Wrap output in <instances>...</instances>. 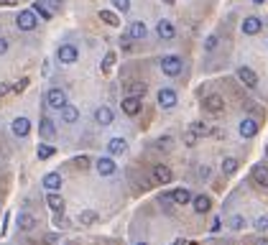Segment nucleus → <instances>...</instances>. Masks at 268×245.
Listing matches in <instances>:
<instances>
[{"mask_svg": "<svg viewBox=\"0 0 268 245\" xmlns=\"http://www.w3.org/2000/svg\"><path fill=\"white\" fill-rule=\"evenodd\" d=\"M182 66H184V61L179 59L176 54H169V57L161 59V72L166 77H179V74H182Z\"/></svg>", "mask_w": 268, "mask_h": 245, "instance_id": "obj_1", "label": "nucleus"}, {"mask_svg": "<svg viewBox=\"0 0 268 245\" xmlns=\"http://www.w3.org/2000/svg\"><path fill=\"white\" fill-rule=\"evenodd\" d=\"M16 26L21 31H33L39 26V20H36V13L33 10H21V13L16 16Z\"/></svg>", "mask_w": 268, "mask_h": 245, "instance_id": "obj_2", "label": "nucleus"}, {"mask_svg": "<svg viewBox=\"0 0 268 245\" xmlns=\"http://www.w3.org/2000/svg\"><path fill=\"white\" fill-rule=\"evenodd\" d=\"M57 59L62 64H74L80 59V51H77V46H72V43H64V46L57 49Z\"/></svg>", "mask_w": 268, "mask_h": 245, "instance_id": "obj_3", "label": "nucleus"}, {"mask_svg": "<svg viewBox=\"0 0 268 245\" xmlns=\"http://www.w3.org/2000/svg\"><path fill=\"white\" fill-rule=\"evenodd\" d=\"M202 107L207 110V113L217 115V113H222V110H225V100H222V95H207V97L202 100Z\"/></svg>", "mask_w": 268, "mask_h": 245, "instance_id": "obj_4", "label": "nucleus"}, {"mask_svg": "<svg viewBox=\"0 0 268 245\" xmlns=\"http://www.w3.org/2000/svg\"><path fill=\"white\" fill-rule=\"evenodd\" d=\"M46 105L54 107V110H62L66 105V95L64 90H59V87H51V90L46 92Z\"/></svg>", "mask_w": 268, "mask_h": 245, "instance_id": "obj_5", "label": "nucleus"}, {"mask_svg": "<svg viewBox=\"0 0 268 245\" xmlns=\"http://www.w3.org/2000/svg\"><path fill=\"white\" fill-rule=\"evenodd\" d=\"M95 169H97L100 176H113L115 169H118V163L113 161V156H103V159L95 161Z\"/></svg>", "mask_w": 268, "mask_h": 245, "instance_id": "obj_6", "label": "nucleus"}, {"mask_svg": "<svg viewBox=\"0 0 268 245\" xmlns=\"http://www.w3.org/2000/svg\"><path fill=\"white\" fill-rule=\"evenodd\" d=\"M156 100H159V105H161L164 110H171V107H176V92L171 90V87H161V90H159V95H156Z\"/></svg>", "mask_w": 268, "mask_h": 245, "instance_id": "obj_7", "label": "nucleus"}, {"mask_svg": "<svg viewBox=\"0 0 268 245\" xmlns=\"http://www.w3.org/2000/svg\"><path fill=\"white\" fill-rule=\"evenodd\" d=\"M238 80H240L245 87H250V90H255V87H258V74H255L250 66H238Z\"/></svg>", "mask_w": 268, "mask_h": 245, "instance_id": "obj_8", "label": "nucleus"}, {"mask_svg": "<svg viewBox=\"0 0 268 245\" xmlns=\"http://www.w3.org/2000/svg\"><path fill=\"white\" fill-rule=\"evenodd\" d=\"M243 33H245V36H255V33H261V28H263V20L258 18V16H248V18H245L243 20Z\"/></svg>", "mask_w": 268, "mask_h": 245, "instance_id": "obj_9", "label": "nucleus"}, {"mask_svg": "<svg viewBox=\"0 0 268 245\" xmlns=\"http://www.w3.org/2000/svg\"><path fill=\"white\" fill-rule=\"evenodd\" d=\"M156 33H159V39H164V41H171V39L176 36V28H174V23H171V20L161 18L159 23H156Z\"/></svg>", "mask_w": 268, "mask_h": 245, "instance_id": "obj_10", "label": "nucleus"}, {"mask_svg": "<svg viewBox=\"0 0 268 245\" xmlns=\"http://www.w3.org/2000/svg\"><path fill=\"white\" fill-rule=\"evenodd\" d=\"M123 113L125 115H138L141 113V97H133V95H125L123 97Z\"/></svg>", "mask_w": 268, "mask_h": 245, "instance_id": "obj_11", "label": "nucleus"}, {"mask_svg": "<svg viewBox=\"0 0 268 245\" xmlns=\"http://www.w3.org/2000/svg\"><path fill=\"white\" fill-rule=\"evenodd\" d=\"M238 130H240L243 138H253V136H258V122H255L253 118H243Z\"/></svg>", "mask_w": 268, "mask_h": 245, "instance_id": "obj_12", "label": "nucleus"}, {"mask_svg": "<svg viewBox=\"0 0 268 245\" xmlns=\"http://www.w3.org/2000/svg\"><path fill=\"white\" fill-rule=\"evenodd\" d=\"M128 36L133 39V41H143L148 36V28H146V23L143 20H133V23L128 26Z\"/></svg>", "mask_w": 268, "mask_h": 245, "instance_id": "obj_13", "label": "nucleus"}, {"mask_svg": "<svg viewBox=\"0 0 268 245\" xmlns=\"http://www.w3.org/2000/svg\"><path fill=\"white\" fill-rule=\"evenodd\" d=\"M171 179H174V174H171V169H169L166 163H159V166L153 169V182H156V184H169Z\"/></svg>", "mask_w": 268, "mask_h": 245, "instance_id": "obj_14", "label": "nucleus"}, {"mask_svg": "<svg viewBox=\"0 0 268 245\" xmlns=\"http://www.w3.org/2000/svg\"><path fill=\"white\" fill-rule=\"evenodd\" d=\"M46 204H49V209H51L54 215H64V199H62V194L49 192L46 194Z\"/></svg>", "mask_w": 268, "mask_h": 245, "instance_id": "obj_15", "label": "nucleus"}, {"mask_svg": "<svg viewBox=\"0 0 268 245\" xmlns=\"http://www.w3.org/2000/svg\"><path fill=\"white\" fill-rule=\"evenodd\" d=\"M39 133H41V138L51 141L54 136H57V128H54V120L43 115V118H41V122H39Z\"/></svg>", "mask_w": 268, "mask_h": 245, "instance_id": "obj_16", "label": "nucleus"}, {"mask_svg": "<svg viewBox=\"0 0 268 245\" xmlns=\"http://www.w3.org/2000/svg\"><path fill=\"white\" fill-rule=\"evenodd\" d=\"M10 128H13V133L18 138H26L31 133V122H28V118H16L13 122H10Z\"/></svg>", "mask_w": 268, "mask_h": 245, "instance_id": "obj_17", "label": "nucleus"}, {"mask_svg": "<svg viewBox=\"0 0 268 245\" xmlns=\"http://www.w3.org/2000/svg\"><path fill=\"white\" fill-rule=\"evenodd\" d=\"M192 207H194V212H199V215H205V212H209V209H212V199H209L207 194H199V197H192Z\"/></svg>", "mask_w": 268, "mask_h": 245, "instance_id": "obj_18", "label": "nucleus"}, {"mask_svg": "<svg viewBox=\"0 0 268 245\" xmlns=\"http://www.w3.org/2000/svg\"><path fill=\"white\" fill-rule=\"evenodd\" d=\"M253 182L258 184V186H263V189H268V169L263 163H255L253 166Z\"/></svg>", "mask_w": 268, "mask_h": 245, "instance_id": "obj_19", "label": "nucleus"}, {"mask_svg": "<svg viewBox=\"0 0 268 245\" xmlns=\"http://www.w3.org/2000/svg\"><path fill=\"white\" fill-rule=\"evenodd\" d=\"M41 184L46 186L49 192H57V189H62V174L51 171V174H46V176H43V182H41Z\"/></svg>", "mask_w": 268, "mask_h": 245, "instance_id": "obj_20", "label": "nucleus"}, {"mask_svg": "<svg viewBox=\"0 0 268 245\" xmlns=\"http://www.w3.org/2000/svg\"><path fill=\"white\" fill-rule=\"evenodd\" d=\"M95 122H100V125H110V122H113V110L110 107H97L95 110Z\"/></svg>", "mask_w": 268, "mask_h": 245, "instance_id": "obj_21", "label": "nucleus"}, {"mask_svg": "<svg viewBox=\"0 0 268 245\" xmlns=\"http://www.w3.org/2000/svg\"><path fill=\"white\" fill-rule=\"evenodd\" d=\"M171 202L174 204H189V202H192V192H189V189H174V192H171Z\"/></svg>", "mask_w": 268, "mask_h": 245, "instance_id": "obj_22", "label": "nucleus"}, {"mask_svg": "<svg viewBox=\"0 0 268 245\" xmlns=\"http://www.w3.org/2000/svg\"><path fill=\"white\" fill-rule=\"evenodd\" d=\"M59 113H62V120L64 122H77V120H80V110H77L74 105H64Z\"/></svg>", "mask_w": 268, "mask_h": 245, "instance_id": "obj_23", "label": "nucleus"}, {"mask_svg": "<svg viewBox=\"0 0 268 245\" xmlns=\"http://www.w3.org/2000/svg\"><path fill=\"white\" fill-rule=\"evenodd\" d=\"M107 151L113 153V156L125 153V151H128V143H125V138H113V141L107 143Z\"/></svg>", "mask_w": 268, "mask_h": 245, "instance_id": "obj_24", "label": "nucleus"}, {"mask_svg": "<svg viewBox=\"0 0 268 245\" xmlns=\"http://www.w3.org/2000/svg\"><path fill=\"white\" fill-rule=\"evenodd\" d=\"M18 227L21 230H33V227H36V217H33V215H28V212H23V215H18Z\"/></svg>", "mask_w": 268, "mask_h": 245, "instance_id": "obj_25", "label": "nucleus"}, {"mask_svg": "<svg viewBox=\"0 0 268 245\" xmlns=\"http://www.w3.org/2000/svg\"><path fill=\"white\" fill-rule=\"evenodd\" d=\"M100 20L107 23V26H120V18H118V13H113V10H100Z\"/></svg>", "mask_w": 268, "mask_h": 245, "instance_id": "obj_26", "label": "nucleus"}, {"mask_svg": "<svg viewBox=\"0 0 268 245\" xmlns=\"http://www.w3.org/2000/svg\"><path fill=\"white\" fill-rule=\"evenodd\" d=\"M125 90H128V95H133V97H143V95H146V84H143V82H128Z\"/></svg>", "mask_w": 268, "mask_h": 245, "instance_id": "obj_27", "label": "nucleus"}, {"mask_svg": "<svg viewBox=\"0 0 268 245\" xmlns=\"http://www.w3.org/2000/svg\"><path fill=\"white\" fill-rule=\"evenodd\" d=\"M77 220H80V225H95V222H97V212H92V209H82Z\"/></svg>", "mask_w": 268, "mask_h": 245, "instance_id": "obj_28", "label": "nucleus"}, {"mask_svg": "<svg viewBox=\"0 0 268 245\" xmlns=\"http://www.w3.org/2000/svg\"><path fill=\"white\" fill-rule=\"evenodd\" d=\"M33 13H36V16H41L43 20H49V18L54 16L51 10H49L46 5H43V3H41V0H39V3H33Z\"/></svg>", "mask_w": 268, "mask_h": 245, "instance_id": "obj_29", "label": "nucleus"}, {"mask_svg": "<svg viewBox=\"0 0 268 245\" xmlns=\"http://www.w3.org/2000/svg\"><path fill=\"white\" fill-rule=\"evenodd\" d=\"M113 66H115V51H107L103 59V72H110Z\"/></svg>", "mask_w": 268, "mask_h": 245, "instance_id": "obj_30", "label": "nucleus"}, {"mask_svg": "<svg viewBox=\"0 0 268 245\" xmlns=\"http://www.w3.org/2000/svg\"><path fill=\"white\" fill-rule=\"evenodd\" d=\"M222 171H225V174H235L238 171V161L235 159H225V161H222Z\"/></svg>", "mask_w": 268, "mask_h": 245, "instance_id": "obj_31", "label": "nucleus"}, {"mask_svg": "<svg viewBox=\"0 0 268 245\" xmlns=\"http://www.w3.org/2000/svg\"><path fill=\"white\" fill-rule=\"evenodd\" d=\"M192 130L197 133V136H207V133H209V128H207V122H202V120H197V122H192Z\"/></svg>", "mask_w": 268, "mask_h": 245, "instance_id": "obj_32", "label": "nucleus"}, {"mask_svg": "<svg viewBox=\"0 0 268 245\" xmlns=\"http://www.w3.org/2000/svg\"><path fill=\"white\" fill-rule=\"evenodd\" d=\"M51 156H54V148H51V146H46V143H43V146H39V159H41V161L51 159Z\"/></svg>", "mask_w": 268, "mask_h": 245, "instance_id": "obj_33", "label": "nucleus"}, {"mask_svg": "<svg viewBox=\"0 0 268 245\" xmlns=\"http://www.w3.org/2000/svg\"><path fill=\"white\" fill-rule=\"evenodd\" d=\"M243 227H245V220L240 215H232L230 217V230H243Z\"/></svg>", "mask_w": 268, "mask_h": 245, "instance_id": "obj_34", "label": "nucleus"}, {"mask_svg": "<svg viewBox=\"0 0 268 245\" xmlns=\"http://www.w3.org/2000/svg\"><path fill=\"white\" fill-rule=\"evenodd\" d=\"M255 230H258V232H266L268 230V215H261L258 220H255V225H253Z\"/></svg>", "mask_w": 268, "mask_h": 245, "instance_id": "obj_35", "label": "nucleus"}, {"mask_svg": "<svg viewBox=\"0 0 268 245\" xmlns=\"http://www.w3.org/2000/svg\"><path fill=\"white\" fill-rule=\"evenodd\" d=\"M115 10H120V13H128L130 10V0H113Z\"/></svg>", "mask_w": 268, "mask_h": 245, "instance_id": "obj_36", "label": "nucleus"}, {"mask_svg": "<svg viewBox=\"0 0 268 245\" xmlns=\"http://www.w3.org/2000/svg\"><path fill=\"white\" fill-rule=\"evenodd\" d=\"M197 138H199V136H197V133H194L192 128H189V130L184 133V143H186V146H194V143H197Z\"/></svg>", "mask_w": 268, "mask_h": 245, "instance_id": "obj_37", "label": "nucleus"}, {"mask_svg": "<svg viewBox=\"0 0 268 245\" xmlns=\"http://www.w3.org/2000/svg\"><path fill=\"white\" fill-rule=\"evenodd\" d=\"M217 41H220V39L215 36V33H212V36H207V41H205V49H207V51H215V49H217Z\"/></svg>", "mask_w": 268, "mask_h": 245, "instance_id": "obj_38", "label": "nucleus"}, {"mask_svg": "<svg viewBox=\"0 0 268 245\" xmlns=\"http://www.w3.org/2000/svg\"><path fill=\"white\" fill-rule=\"evenodd\" d=\"M26 87H28V80H26V77H23V80H18V82L13 84V92H16V95H21V92L26 90Z\"/></svg>", "mask_w": 268, "mask_h": 245, "instance_id": "obj_39", "label": "nucleus"}, {"mask_svg": "<svg viewBox=\"0 0 268 245\" xmlns=\"http://www.w3.org/2000/svg\"><path fill=\"white\" fill-rule=\"evenodd\" d=\"M74 163L80 166L82 171H84V169H89V159H87V156H80V159H74Z\"/></svg>", "mask_w": 268, "mask_h": 245, "instance_id": "obj_40", "label": "nucleus"}, {"mask_svg": "<svg viewBox=\"0 0 268 245\" xmlns=\"http://www.w3.org/2000/svg\"><path fill=\"white\" fill-rule=\"evenodd\" d=\"M130 41H133V39L128 36V33H125V36L120 39V46H123V51H130V49H133V46H130Z\"/></svg>", "mask_w": 268, "mask_h": 245, "instance_id": "obj_41", "label": "nucleus"}, {"mask_svg": "<svg viewBox=\"0 0 268 245\" xmlns=\"http://www.w3.org/2000/svg\"><path fill=\"white\" fill-rule=\"evenodd\" d=\"M171 146V138L169 136H166V138H159V141H156V148H169Z\"/></svg>", "mask_w": 268, "mask_h": 245, "instance_id": "obj_42", "label": "nucleus"}, {"mask_svg": "<svg viewBox=\"0 0 268 245\" xmlns=\"http://www.w3.org/2000/svg\"><path fill=\"white\" fill-rule=\"evenodd\" d=\"M49 5H51V13H54V10L62 8V0H49Z\"/></svg>", "mask_w": 268, "mask_h": 245, "instance_id": "obj_43", "label": "nucleus"}, {"mask_svg": "<svg viewBox=\"0 0 268 245\" xmlns=\"http://www.w3.org/2000/svg\"><path fill=\"white\" fill-rule=\"evenodd\" d=\"M5 51H8V41H5V39H0V57H3Z\"/></svg>", "mask_w": 268, "mask_h": 245, "instance_id": "obj_44", "label": "nucleus"}, {"mask_svg": "<svg viewBox=\"0 0 268 245\" xmlns=\"http://www.w3.org/2000/svg\"><path fill=\"white\" fill-rule=\"evenodd\" d=\"M220 225H222V222H220V220H215V222H212V227H209V230H212V232H217V230H220Z\"/></svg>", "mask_w": 268, "mask_h": 245, "instance_id": "obj_45", "label": "nucleus"}, {"mask_svg": "<svg viewBox=\"0 0 268 245\" xmlns=\"http://www.w3.org/2000/svg\"><path fill=\"white\" fill-rule=\"evenodd\" d=\"M18 0H0V5H16Z\"/></svg>", "mask_w": 268, "mask_h": 245, "instance_id": "obj_46", "label": "nucleus"}, {"mask_svg": "<svg viewBox=\"0 0 268 245\" xmlns=\"http://www.w3.org/2000/svg\"><path fill=\"white\" fill-rule=\"evenodd\" d=\"M255 245H268V240H255Z\"/></svg>", "mask_w": 268, "mask_h": 245, "instance_id": "obj_47", "label": "nucleus"}, {"mask_svg": "<svg viewBox=\"0 0 268 245\" xmlns=\"http://www.w3.org/2000/svg\"><path fill=\"white\" fill-rule=\"evenodd\" d=\"M164 3H166V5H174V3H176V0H164Z\"/></svg>", "mask_w": 268, "mask_h": 245, "instance_id": "obj_48", "label": "nucleus"}, {"mask_svg": "<svg viewBox=\"0 0 268 245\" xmlns=\"http://www.w3.org/2000/svg\"><path fill=\"white\" fill-rule=\"evenodd\" d=\"M138 245H148V243H138Z\"/></svg>", "mask_w": 268, "mask_h": 245, "instance_id": "obj_49", "label": "nucleus"}, {"mask_svg": "<svg viewBox=\"0 0 268 245\" xmlns=\"http://www.w3.org/2000/svg\"><path fill=\"white\" fill-rule=\"evenodd\" d=\"M255 3H263V0H255Z\"/></svg>", "mask_w": 268, "mask_h": 245, "instance_id": "obj_50", "label": "nucleus"}, {"mask_svg": "<svg viewBox=\"0 0 268 245\" xmlns=\"http://www.w3.org/2000/svg\"><path fill=\"white\" fill-rule=\"evenodd\" d=\"M266 151H268V148H266Z\"/></svg>", "mask_w": 268, "mask_h": 245, "instance_id": "obj_51", "label": "nucleus"}]
</instances>
